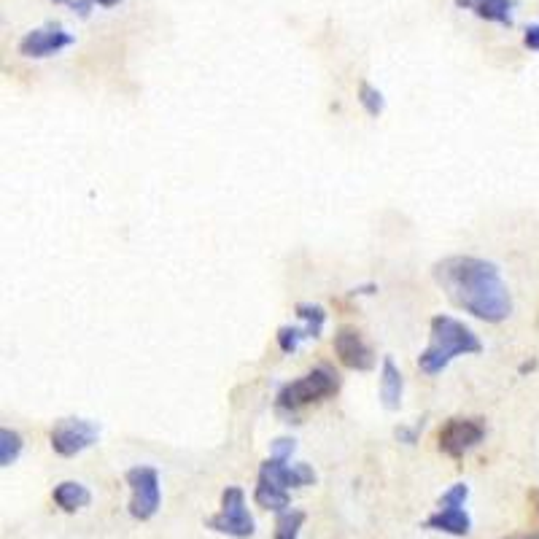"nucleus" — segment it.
<instances>
[{"label": "nucleus", "instance_id": "obj_18", "mask_svg": "<svg viewBox=\"0 0 539 539\" xmlns=\"http://www.w3.org/2000/svg\"><path fill=\"white\" fill-rule=\"evenodd\" d=\"M294 310H297V316H300L302 324L308 327L310 337H313V340H319L321 329H324V324H327V310L321 308V305H313V302H300Z\"/></svg>", "mask_w": 539, "mask_h": 539}, {"label": "nucleus", "instance_id": "obj_10", "mask_svg": "<svg viewBox=\"0 0 539 539\" xmlns=\"http://www.w3.org/2000/svg\"><path fill=\"white\" fill-rule=\"evenodd\" d=\"M259 478L273 480L275 486H281L289 491V488L313 486V483H316V472H313L310 464H286V461L270 456L267 461H262Z\"/></svg>", "mask_w": 539, "mask_h": 539}, {"label": "nucleus", "instance_id": "obj_8", "mask_svg": "<svg viewBox=\"0 0 539 539\" xmlns=\"http://www.w3.org/2000/svg\"><path fill=\"white\" fill-rule=\"evenodd\" d=\"M73 41H76L73 33H68V30L57 25V22H49V25L30 30V33L19 41V54L27 57V60H44V57H52V54L73 46Z\"/></svg>", "mask_w": 539, "mask_h": 539}, {"label": "nucleus", "instance_id": "obj_4", "mask_svg": "<svg viewBox=\"0 0 539 539\" xmlns=\"http://www.w3.org/2000/svg\"><path fill=\"white\" fill-rule=\"evenodd\" d=\"M205 526L211 531H219V534H227V537L232 539L254 537L257 523H254V518L248 513L243 488H224V494H221V510L216 515H211V518L205 521Z\"/></svg>", "mask_w": 539, "mask_h": 539}, {"label": "nucleus", "instance_id": "obj_6", "mask_svg": "<svg viewBox=\"0 0 539 539\" xmlns=\"http://www.w3.org/2000/svg\"><path fill=\"white\" fill-rule=\"evenodd\" d=\"M486 437V421L483 418H448L437 434V445L445 456L464 459L472 448H478Z\"/></svg>", "mask_w": 539, "mask_h": 539}, {"label": "nucleus", "instance_id": "obj_20", "mask_svg": "<svg viewBox=\"0 0 539 539\" xmlns=\"http://www.w3.org/2000/svg\"><path fill=\"white\" fill-rule=\"evenodd\" d=\"M359 103L370 116H380L383 114V108H386V98H383V92L378 87H372L367 81L359 84Z\"/></svg>", "mask_w": 539, "mask_h": 539}, {"label": "nucleus", "instance_id": "obj_22", "mask_svg": "<svg viewBox=\"0 0 539 539\" xmlns=\"http://www.w3.org/2000/svg\"><path fill=\"white\" fill-rule=\"evenodd\" d=\"M294 451H297V440H292V437H278V440L270 442V456H273V459L289 461L294 456Z\"/></svg>", "mask_w": 539, "mask_h": 539}, {"label": "nucleus", "instance_id": "obj_25", "mask_svg": "<svg viewBox=\"0 0 539 539\" xmlns=\"http://www.w3.org/2000/svg\"><path fill=\"white\" fill-rule=\"evenodd\" d=\"M54 3H62V6H68V9L73 6V0H54ZM89 3H98L103 9H111V6H119L122 0H89Z\"/></svg>", "mask_w": 539, "mask_h": 539}, {"label": "nucleus", "instance_id": "obj_24", "mask_svg": "<svg viewBox=\"0 0 539 539\" xmlns=\"http://www.w3.org/2000/svg\"><path fill=\"white\" fill-rule=\"evenodd\" d=\"M523 44L529 46V49H534V52H539V22H537V25L526 27V36H523Z\"/></svg>", "mask_w": 539, "mask_h": 539}, {"label": "nucleus", "instance_id": "obj_16", "mask_svg": "<svg viewBox=\"0 0 539 539\" xmlns=\"http://www.w3.org/2000/svg\"><path fill=\"white\" fill-rule=\"evenodd\" d=\"M305 518H308V515L302 513V510H292V507L278 513L273 539H300V529L305 526Z\"/></svg>", "mask_w": 539, "mask_h": 539}, {"label": "nucleus", "instance_id": "obj_1", "mask_svg": "<svg viewBox=\"0 0 539 539\" xmlns=\"http://www.w3.org/2000/svg\"><path fill=\"white\" fill-rule=\"evenodd\" d=\"M434 283L469 316L502 324L513 313V297L494 262L478 257H448L432 267Z\"/></svg>", "mask_w": 539, "mask_h": 539}, {"label": "nucleus", "instance_id": "obj_9", "mask_svg": "<svg viewBox=\"0 0 539 539\" xmlns=\"http://www.w3.org/2000/svg\"><path fill=\"white\" fill-rule=\"evenodd\" d=\"M335 354L343 367L354 372H370L375 367V351H372L362 332L354 327H340L335 332Z\"/></svg>", "mask_w": 539, "mask_h": 539}, {"label": "nucleus", "instance_id": "obj_5", "mask_svg": "<svg viewBox=\"0 0 539 539\" xmlns=\"http://www.w3.org/2000/svg\"><path fill=\"white\" fill-rule=\"evenodd\" d=\"M124 478L130 486V515L135 521H151L162 504L160 472L154 467H133Z\"/></svg>", "mask_w": 539, "mask_h": 539}, {"label": "nucleus", "instance_id": "obj_12", "mask_svg": "<svg viewBox=\"0 0 539 539\" xmlns=\"http://www.w3.org/2000/svg\"><path fill=\"white\" fill-rule=\"evenodd\" d=\"M424 529L442 531L451 537H467L472 531V518L464 507H437V513H432L424 521Z\"/></svg>", "mask_w": 539, "mask_h": 539}, {"label": "nucleus", "instance_id": "obj_17", "mask_svg": "<svg viewBox=\"0 0 539 539\" xmlns=\"http://www.w3.org/2000/svg\"><path fill=\"white\" fill-rule=\"evenodd\" d=\"M22 448H25V440L22 434L14 432V429H0V467L6 469L11 464H17L19 456H22Z\"/></svg>", "mask_w": 539, "mask_h": 539}, {"label": "nucleus", "instance_id": "obj_13", "mask_svg": "<svg viewBox=\"0 0 539 539\" xmlns=\"http://www.w3.org/2000/svg\"><path fill=\"white\" fill-rule=\"evenodd\" d=\"M402 391H405V378H402V372L394 364V359L386 356L383 367H380V402H383V407L386 410H399Z\"/></svg>", "mask_w": 539, "mask_h": 539}, {"label": "nucleus", "instance_id": "obj_11", "mask_svg": "<svg viewBox=\"0 0 539 539\" xmlns=\"http://www.w3.org/2000/svg\"><path fill=\"white\" fill-rule=\"evenodd\" d=\"M459 9L472 11L475 17L486 19V22H496V25L513 27V11L518 6V0H453Z\"/></svg>", "mask_w": 539, "mask_h": 539}, {"label": "nucleus", "instance_id": "obj_2", "mask_svg": "<svg viewBox=\"0 0 539 539\" xmlns=\"http://www.w3.org/2000/svg\"><path fill=\"white\" fill-rule=\"evenodd\" d=\"M483 343L464 321L437 313L429 324V345L418 356V367L424 375H440L453 359L469 354H480Z\"/></svg>", "mask_w": 539, "mask_h": 539}, {"label": "nucleus", "instance_id": "obj_3", "mask_svg": "<svg viewBox=\"0 0 539 539\" xmlns=\"http://www.w3.org/2000/svg\"><path fill=\"white\" fill-rule=\"evenodd\" d=\"M337 391H340V375L329 364H319L308 375L283 383L281 389H278V397H275V410L281 416L294 418L302 407L335 397Z\"/></svg>", "mask_w": 539, "mask_h": 539}, {"label": "nucleus", "instance_id": "obj_14", "mask_svg": "<svg viewBox=\"0 0 539 539\" xmlns=\"http://www.w3.org/2000/svg\"><path fill=\"white\" fill-rule=\"evenodd\" d=\"M52 499L62 513H79L92 502V494H89L87 486H81L76 480H65L60 486H54Z\"/></svg>", "mask_w": 539, "mask_h": 539}, {"label": "nucleus", "instance_id": "obj_23", "mask_svg": "<svg viewBox=\"0 0 539 539\" xmlns=\"http://www.w3.org/2000/svg\"><path fill=\"white\" fill-rule=\"evenodd\" d=\"M424 424H426V418H421V421H418V424L413 426V429H407V426H399V429L394 434H397L399 442H405V445H416L418 434H421Z\"/></svg>", "mask_w": 539, "mask_h": 539}, {"label": "nucleus", "instance_id": "obj_19", "mask_svg": "<svg viewBox=\"0 0 539 539\" xmlns=\"http://www.w3.org/2000/svg\"><path fill=\"white\" fill-rule=\"evenodd\" d=\"M275 337H278V348H281L283 354H294L302 345V340H313L305 324L302 327H281Z\"/></svg>", "mask_w": 539, "mask_h": 539}, {"label": "nucleus", "instance_id": "obj_15", "mask_svg": "<svg viewBox=\"0 0 539 539\" xmlns=\"http://www.w3.org/2000/svg\"><path fill=\"white\" fill-rule=\"evenodd\" d=\"M254 502L262 507V510H273V513H283L292 507V496L289 491L281 486H275L273 480L259 478L257 480V491H254Z\"/></svg>", "mask_w": 539, "mask_h": 539}, {"label": "nucleus", "instance_id": "obj_21", "mask_svg": "<svg viewBox=\"0 0 539 539\" xmlns=\"http://www.w3.org/2000/svg\"><path fill=\"white\" fill-rule=\"evenodd\" d=\"M469 496V486L467 483H456V486H451L445 494L440 496V502H437V507H464V502H467Z\"/></svg>", "mask_w": 539, "mask_h": 539}, {"label": "nucleus", "instance_id": "obj_7", "mask_svg": "<svg viewBox=\"0 0 539 539\" xmlns=\"http://www.w3.org/2000/svg\"><path fill=\"white\" fill-rule=\"evenodd\" d=\"M100 437V426L87 421V418H62L57 421L49 434V442H52V451L57 456H79L81 451L92 448Z\"/></svg>", "mask_w": 539, "mask_h": 539}]
</instances>
